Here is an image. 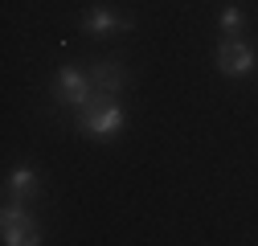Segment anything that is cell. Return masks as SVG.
Instances as JSON below:
<instances>
[{"instance_id": "3", "label": "cell", "mask_w": 258, "mask_h": 246, "mask_svg": "<svg viewBox=\"0 0 258 246\" xmlns=\"http://www.w3.org/2000/svg\"><path fill=\"white\" fill-rule=\"evenodd\" d=\"M53 95H57V103H66V107H86L90 103V95H94V82H90V74H82L78 66H61L57 70V78H53Z\"/></svg>"}, {"instance_id": "6", "label": "cell", "mask_w": 258, "mask_h": 246, "mask_svg": "<svg viewBox=\"0 0 258 246\" xmlns=\"http://www.w3.org/2000/svg\"><path fill=\"white\" fill-rule=\"evenodd\" d=\"M127 25H132V21H127V17H115L107 5H94V9L82 17V29H86V33H115V29H127Z\"/></svg>"}, {"instance_id": "5", "label": "cell", "mask_w": 258, "mask_h": 246, "mask_svg": "<svg viewBox=\"0 0 258 246\" xmlns=\"http://www.w3.org/2000/svg\"><path fill=\"white\" fill-rule=\"evenodd\" d=\"M90 82H94L99 95H119V90L127 86L123 61H94V66H90Z\"/></svg>"}, {"instance_id": "7", "label": "cell", "mask_w": 258, "mask_h": 246, "mask_svg": "<svg viewBox=\"0 0 258 246\" xmlns=\"http://www.w3.org/2000/svg\"><path fill=\"white\" fill-rule=\"evenodd\" d=\"M9 189H13V201H25V205H29V197L37 193V172L29 168V164L13 168V180H9Z\"/></svg>"}, {"instance_id": "2", "label": "cell", "mask_w": 258, "mask_h": 246, "mask_svg": "<svg viewBox=\"0 0 258 246\" xmlns=\"http://www.w3.org/2000/svg\"><path fill=\"white\" fill-rule=\"evenodd\" d=\"M0 234H5L9 246H37L41 234H37V222L25 213V201H5V209H0Z\"/></svg>"}, {"instance_id": "1", "label": "cell", "mask_w": 258, "mask_h": 246, "mask_svg": "<svg viewBox=\"0 0 258 246\" xmlns=\"http://www.w3.org/2000/svg\"><path fill=\"white\" fill-rule=\"evenodd\" d=\"M123 123H127V115H123V107L115 103V95H99V90H94L90 103L78 107V128H82L86 136H115Z\"/></svg>"}, {"instance_id": "8", "label": "cell", "mask_w": 258, "mask_h": 246, "mask_svg": "<svg viewBox=\"0 0 258 246\" xmlns=\"http://www.w3.org/2000/svg\"><path fill=\"white\" fill-rule=\"evenodd\" d=\"M221 29H225V33H238V29H242V13L230 5V9H221Z\"/></svg>"}, {"instance_id": "4", "label": "cell", "mask_w": 258, "mask_h": 246, "mask_svg": "<svg viewBox=\"0 0 258 246\" xmlns=\"http://www.w3.org/2000/svg\"><path fill=\"white\" fill-rule=\"evenodd\" d=\"M254 49L238 37V33H230V37H225L221 45H217V70L221 74H230V78H242V74H250L254 70Z\"/></svg>"}]
</instances>
